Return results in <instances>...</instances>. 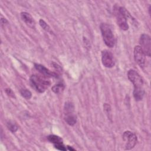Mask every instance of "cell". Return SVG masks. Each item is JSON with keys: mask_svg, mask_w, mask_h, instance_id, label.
I'll use <instances>...</instances> for the list:
<instances>
[{"mask_svg": "<svg viewBox=\"0 0 151 151\" xmlns=\"http://www.w3.org/2000/svg\"><path fill=\"white\" fill-rule=\"evenodd\" d=\"M29 81L32 87L40 93H44L50 85V81L45 76L34 74L31 76Z\"/></svg>", "mask_w": 151, "mask_h": 151, "instance_id": "1", "label": "cell"}, {"mask_svg": "<svg viewBox=\"0 0 151 151\" xmlns=\"http://www.w3.org/2000/svg\"><path fill=\"white\" fill-rule=\"evenodd\" d=\"M100 30L105 44L110 48L113 47L115 40L110 27L107 24L102 23L100 25Z\"/></svg>", "mask_w": 151, "mask_h": 151, "instance_id": "2", "label": "cell"}, {"mask_svg": "<svg viewBox=\"0 0 151 151\" xmlns=\"http://www.w3.org/2000/svg\"><path fill=\"white\" fill-rule=\"evenodd\" d=\"M123 139L125 142V150H130L136 145L137 138L136 134L130 131H125L123 134Z\"/></svg>", "mask_w": 151, "mask_h": 151, "instance_id": "3", "label": "cell"}, {"mask_svg": "<svg viewBox=\"0 0 151 151\" xmlns=\"http://www.w3.org/2000/svg\"><path fill=\"white\" fill-rule=\"evenodd\" d=\"M127 77L134 86V88H143V80L140 74L135 70L130 69L127 72Z\"/></svg>", "mask_w": 151, "mask_h": 151, "instance_id": "4", "label": "cell"}, {"mask_svg": "<svg viewBox=\"0 0 151 151\" xmlns=\"http://www.w3.org/2000/svg\"><path fill=\"white\" fill-rule=\"evenodd\" d=\"M139 43H140L139 46L142 48L145 55L148 57H150V52H151V45H150L151 41H150V36L146 34H142L140 37Z\"/></svg>", "mask_w": 151, "mask_h": 151, "instance_id": "5", "label": "cell"}, {"mask_svg": "<svg viewBox=\"0 0 151 151\" xmlns=\"http://www.w3.org/2000/svg\"><path fill=\"white\" fill-rule=\"evenodd\" d=\"M101 62L103 65L107 68H112L115 64L113 54L107 50L101 51Z\"/></svg>", "mask_w": 151, "mask_h": 151, "instance_id": "6", "label": "cell"}, {"mask_svg": "<svg viewBox=\"0 0 151 151\" xmlns=\"http://www.w3.org/2000/svg\"><path fill=\"white\" fill-rule=\"evenodd\" d=\"M134 58L136 63L141 67L145 66L146 61V55L139 45H136L134 48Z\"/></svg>", "mask_w": 151, "mask_h": 151, "instance_id": "7", "label": "cell"}, {"mask_svg": "<svg viewBox=\"0 0 151 151\" xmlns=\"http://www.w3.org/2000/svg\"><path fill=\"white\" fill-rule=\"evenodd\" d=\"M114 13L116 17L117 22L119 27L124 31L127 30L129 29V25L127 24V18L123 14H122L120 12V11L119 10V8H114Z\"/></svg>", "mask_w": 151, "mask_h": 151, "instance_id": "8", "label": "cell"}, {"mask_svg": "<svg viewBox=\"0 0 151 151\" xmlns=\"http://www.w3.org/2000/svg\"><path fill=\"white\" fill-rule=\"evenodd\" d=\"M34 67L35 68L38 70L41 74H42L44 76L47 77H57L58 75L57 73L52 72L50 71L49 69L44 67V65L40 64H34Z\"/></svg>", "mask_w": 151, "mask_h": 151, "instance_id": "9", "label": "cell"}, {"mask_svg": "<svg viewBox=\"0 0 151 151\" xmlns=\"http://www.w3.org/2000/svg\"><path fill=\"white\" fill-rule=\"evenodd\" d=\"M21 17L22 19L29 27H34L35 25V22L32 16L27 12H22L21 13Z\"/></svg>", "mask_w": 151, "mask_h": 151, "instance_id": "10", "label": "cell"}, {"mask_svg": "<svg viewBox=\"0 0 151 151\" xmlns=\"http://www.w3.org/2000/svg\"><path fill=\"white\" fill-rule=\"evenodd\" d=\"M64 114H65L64 120L68 124H69L70 126H73L76 123L77 118H76V116L73 114V113H67Z\"/></svg>", "mask_w": 151, "mask_h": 151, "instance_id": "11", "label": "cell"}, {"mask_svg": "<svg viewBox=\"0 0 151 151\" xmlns=\"http://www.w3.org/2000/svg\"><path fill=\"white\" fill-rule=\"evenodd\" d=\"M145 94V91L143 88H134L133 97L136 101H140L143 99Z\"/></svg>", "mask_w": 151, "mask_h": 151, "instance_id": "12", "label": "cell"}, {"mask_svg": "<svg viewBox=\"0 0 151 151\" xmlns=\"http://www.w3.org/2000/svg\"><path fill=\"white\" fill-rule=\"evenodd\" d=\"M47 139L48 140L49 142H50L51 143H53L54 145L63 143V139L60 137H59V136H58L57 135H54V134H50V135H49L47 137Z\"/></svg>", "mask_w": 151, "mask_h": 151, "instance_id": "13", "label": "cell"}, {"mask_svg": "<svg viewBox=\"0 0 151 151\" xmlns=\"http://www.w3.org/2000/svg\"><path fill=\"white\" fill-rule=\"evenodd\" d=\"M74 105L72 103L67 101L65 103L64 105V114H67V113H73L74 111Z\"/></svg>", "mask_w": 151, "mask_h": 151, "instance_id": "14", "label": "cell"}, {"mask_svg": "<svg viewBox=\"0 0 151 151\" xmlns=\"http://www.w3.org/2000/svg\"><path fill=\"white\" fill-rule=\"evenodd\" d=\"M64 86L63 84H55L54 86H52L51 88L52 91L56 94L62 92L64 90Z\"/></svg>", "mask_w": 151, "mask_h": 151, "instance_id": "15", "label": "cell"}, {"mask_svg": "<svg viewBox=\"0 0 151 151\" xmlns=\"http://www.w3.org/2000/svg\"><path fill=\"white\" fill-rule=\"evenodd\" d=\"M20 93H21V96L26 99H31V97L32 96L31 92L29 90H28L26 88L21 89L20 90Z\"/></svg>", "mask_w": 151, "mask_h": 151, "instance_id": "16", "label": "cell"}, {"mask_svg": "<svg viewBox=\"0 0 151 151\" xmlns=\"http://www.w3.org/2000/svg\"><path fill=\"white\" fill-rule=\"evenodd\" d=\"M7 127L12 133L15 132L18 130V126H17V124L11 122H9L7 123Z\"/></svg>", "mask_w": 151, "mask_h": 151, "instance_id": "17", "label": "cell"}, {"mask_svg": "<svg viewBox=\"0 0 151 151\" xmlns=\"http://www.w3.org/2000/svg\"><path fill=\"white\" fill-rule=\"evenodd\" d=\"M39 24L40 25V26L44 29L46 31H48V32H50L51 29H50V26L43 20V19H40L39 21Z\"/></svg>", "mask_w": 151, "mask_h": 151, "instance_id": "18", "label": "cell"}, {"mask_svg": "<svg viewBox=\"0 0 151 151\" xmlns=\"http://www.w3.org/2000/svg\"><path fill=\"white\" fill-rule=\"evenodd\" d=\"M54 147L55 149L59 150H63V151H65L67 150V148L64 146L63 145V143H58V144H55L54 145Z\"/></svg>", "mask_w": 151, "mask_h": 151, "instance_id": "19", "label": "cell"}, {"mask_svg": "<svg viewBox=\"0 0 151 151\" xmlns=\"http://www.w3.org/2000/svg\"><path fill=\"white\" fill-rule=\"evenodd\" d=\"M103 107H104V110L106 114H110L111 107H110V106L109 104L104 103V104L103 105Z\"/></svg>", "mask_w": 151, "mask_h": 151, "instance_id": "20", "label": "cell"}, {"mask_svg": "<svg viewBox=\"0 0 151 151\" xmlns=\"http://www.w3.org/2000/svg\"><path fill=\"white\" fill-rule=\"evenodd\" d=\"M5 91V93H6V94H7L8 96H10V97H15L14 93H13L12 90L11 88H6Z\"/></svg>", "mask_w": 151, "mask_h": 151, "instance_id": "21", "label": "cell"}, {"mask_svg": "<svg viewBox=\"0 0 151 151\" xmlns=\"http://www.w3.org/2000/svg\"><path fill=\"white\" fill-rule=\"evenodd\" d=\"M67 149L69 150H75V149L70 147V146H67Z\"/></svg>", "mask_w": 151, "mask_h": 151, "instance_id": "22", "label": "cell"}]
</instances>
